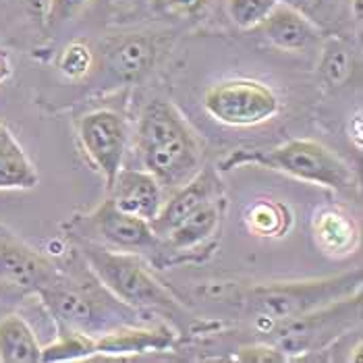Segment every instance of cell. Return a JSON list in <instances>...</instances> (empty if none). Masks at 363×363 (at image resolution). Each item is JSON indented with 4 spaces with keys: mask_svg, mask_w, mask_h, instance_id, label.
Returning a JSON list of instances; mask_svg holds the SVG:
<instances>
[{
    "mask_svg": "<svg viewBox=\"0 0 363 363\" xmlns=\"http://www.w3.org/2000/svg\"><path fill=\"white\" fill-rule=\"evenodd\" d=\"M38 185V170L26 150L0 118V191L33 189Z\"/></svg>",
    "mask_w": 363,
    "mask_h": 363,
    "instance_id": "ac0fdd59",
    "label": "cell"
},
{
    "mask_svg": "<svg viewBox=\"0 0 363 363\" xmlns=\"http://www.w3.org/2000/svg\"><path fill=\"white\" fill-rule=\"evenodd\" d=\"M69 243L82 253L85 264L112 295L125 306L140 311L145 320L150 315L170 320L179 335H194L196 322L179 303L174 293L152 274V266L140 255L112 252L98 243L67 237Z\"/></svg>",
    "mask_w": 363,
    "mask_h": 363,
    "instance_id": "3957f363",
    "label": "cell"
},
{
    "mask_svg": "<svg viewBox=\"0 0 363 363\" xmlns=\"http://www.w3.org/2000/svg\"><path fill=\"white\" fill-rule=\"evenodd\" d=\"M87 0H48L46 11H44V23L48 28H56L69 19H73Z\"/></svg>",
    "mask_w": 363,
    "mask_h": 363,
    "instance_id": "484cf974",
    "label": "cell"
},
{
    "mask_svg": "<svg viewBox=\"0 0 363 363\" xmlns=\"http://www.w3.org/2000/svg\"><path fill=\"white\" fill-rule=\"evenodd\" d=\"M0 303H2V297H0Z\"/></svg>",
    "mask_w": 363,
    "mask_h": 363,
    "instance_id": "1f68e13d",
    "label": "cell"
},
{
    "mask_svg": "<svg viewBox=\"0 0 363 363\" xmlns=\"http://www.w3.org/2000/svg\"><path fill=\"white\" fill-rule=\"evenodd\" d=\"M257 29L272 46H277L280 50H289V52L306 50L315 42H320V35H322L315 21H311L308 15L282 2H279L270 11V15L262 21V26Z\"/></svg>",
    "mask_w": 363,
    "mask_h": 363,
    "instance_id": "9a60e30c",
    "label": "cell"
},
{
    "mask_svg": "<svg viewBox=\"0 0 363 363\" xmlns=\"http://www.w3.org/2000/svg\"><path fill=\"white\" fill-rule=\"evenodd\" d=\"M40 301L55 320L58 333H79L96 338L118 326L141 324L140 311L118 301L94 277L82 253L69 243V253L58 259L56 277L40 293Z\"/></svg>",
    "mask_w": 363,
    "mask_h": 363,
    "instance_id": "6da1fadb",
    "label": "cell"
},
{
    "mask_svg": "<svg viewBox=\"0 0 363 363\" xmlns=\"http://www.w3.org/2000/svg\"><path fill=\"white\" fill-rule=\"evenodd\" d=\"M313 239L328 257H347L359 247V228L338 208H324L313 216Z\"/></svg>",
    "mask_w": 363,
    "mask_h": 363,
    "instance_id": "e0dca14e",
    "label": "cell"
},
{
    "mask_svg": "<svg viewBox=\"0 0 363 363\" xmlns=\"http://www.w3.org/2000/svg\"><path fill=\"white\" fill-rule=\"evenodd\" d=\"M279 2L291 6V9H297L299 13L308 15L309 19L313 21V17L318 15V11H320V6H322L324 0H279Z\"/></svg>",
    "mask_w": 363,
    "mask_h": 363,
    "instance_id": "f1b7e54d",
    "label": "cell"
},
{
    "mask_svg": "<svg viewBox=\"0 0 363 363\" xmlns=\"http://www.w3.org/2000/svg\"><path fill=\"white\" fill-rule=\"evenodd\" d=\"M279 0H224L228 19L241 29H257Z\"/></svg>",
    "mask_w": 363,
    "mask_h": 363,
    "instance_id": "cb8c5ba5",
    "label": "cell"
},
{
    "mask_svg": "<svg viewBox=\"0 0 363 363\" xmlns=\"http://www.w3.org/2000/svg\"><path fill=\"white\" fill-rule=\"evenodd\" d=\"M77 140L87 162L102 174L106 191H111L118 170L123 168L129 143L127 121L111 108L87 112L77 121Z\"/></svg>",
    "mask_w": 363,
    "mask_h": 363,
    "instance_id": "30bf717a",
    "label": "cell"
},
{
    "mask_svg": "<svg viewBox=\"0 0 363 363\" xmlns=\"http://www.w3.org/2000/svg\"><path fill=\"white\" fill-rule=\"evenodd\" d=\"M359 318L362 291L282 322L264 336L262 342L277 347L286 359H297L306 353H318L333 345L338 336L347 335L353 328V324L359 322Z\"/></svg>",
    "mask_w": 363,
    "mask_h": 363,
    "instance_id": "52a82bcc",
    "label": "cell"
},
{
    "mask_svg": "<svg viewBox=\"0 0 363 363\" xmlns=\"http://www.w3.org/2000/svg\"><path fill=\"white\" fill-rule=\"evenodd\" d=\"M353 52L338 40H328L322 48L320 71L324 79L333 85L347 84L353 75Z\"/></svg>",
    "mask_w": 363,
    "mask_h": 363,
    "instance_id": "7402d4cb",
    "label": "cell"
},
{
    "mask_svg": "<svg viewBox=\"0 0 363 363\" xmlns=\"http://www.w3.org/2000/svg\"><path fill=\"white\" fill-rule=\"evenodd\" d=\"M179 342V333L170 324H156L143 328L140 324L118 326L111 333L94 338V355H141V353H164L174 349Z\"/></svg>",
    "mask_w": 363,
    "mask_h": 363,
    "instance_id": "4fadbf2b",
    "label": "cell"
},
{
    "mask_svg": "<svg viewBox=\"0 0 363 363\" xmlns=\"http://www.w3.org/2000/svg\"><path fill=\"white\" fill-rule=\"evenodd\" d=\"M223 196L224 185L218 168H201L194 179H189L183 187L172 191V196L162 203L160 212L156 214L150 226L156 233V237L164 239L177 224L183 223L197 208Z\"/></svg>",
    "mask_w": 363,
    "mask_h": 363,
    "instance_id": "7c38bea8",
    "label": "cell"
},
{
    "mask_svg": "<svg viewBox=\"0 0 363 363\" xmlns=\"http://www.w3.org/2000/svg\"><path fill=\"white\" fill-rule=\"evenodd\" d=\"M108 199L121 212L152 223L164 203V191L147 170L123 167L112 183Z\"/></svg>",
    "mask_w": 363,
    "mask_h": 363,
    "instance_id": "5bb4252c",
    "label": "cell"
},
{
    "mask_svg": "<svg viewBox=\"0 0 363 363\" xmlns=\"http://www.w3.org/2000/svg\"><path fill=\"white\" fill-rule=\"evenodd\" d=\"M106 67L118 82L138 84L156 60V42L147 35L133 33L114 38L104 48Z\"/></svg>",
    "mask_w": 363,
    "mask_h": 363,
    "instance_id": "2e32d148",
    "label": "cell"
},
{
    "mask_svg": "<svg viewBox=\"0 0 363 363\" xmlns=\"http://www.w3.org/2000/svg\"><path fill=\"white\" fill-rule=\"evenodd\" d=\"M362 280V268H353L311 280L237 282L228 303L239 308L241 318L250 324L255 338L262 340L286 320L359 293Z\"/></svg>",
    "mask_w": 363,
    "mask_h": 363,
    "instance_id": "7a4b0ae2",
    "label": "cell"
},
{
    "mask_svg": "<svg viewBox=\"0 0 363 363\" xmlns=\"http://www.w3.org/2000/svg\"><path fill=\"white\" fill-rule=\"evenodd\" d=\"M206 0H154V6L172 17H187L191 13H196L197 9L203 4Z\"/></svg>",
    "mask_w": 363,
    "mask_h": 363,
    "instance_id": "83f0119b",
    "label": "cell"
},
{
    "mask_svg": "<svg viewBox=\"0 0 363 363\" xmlns=\"http://www.w3.org/2000/svg\"><path fill=\"white\" fill-rule=\"evenodd\" d=\"M58 259L33 250L13 230L0 224V297L17 301L35 295L55 279Z\"/></svg>",
    "mask_w": 363,
    "mask_h": 363,
    "instance_id": "9c48e42d",
    "label": "cell"
},
{
    "mask_svg": "<svg viewBox=\"0 0 363 363\" xmlns=\"http://www.w3.org/2000/svg\"><path fill=\"white\" fill-rule=\"evenodd\" d=\"M203 111L226 127H257L272 121L280 111L272 87L255 79H226L203 94Z\"/></svg>",
    "mask_w": 363,
    "mask_h": 363,
    "instance_id": "ba28073f",
    "label": "cell"
},
{
    "mask_svg": "<svg viewBox=\"0 0 363 363\" xmlns=\"http://www.w3.org/2000/svg\"><path fill=\"white\" fill-rule=\"evenodd\" d=\"M135 154L140 168L162 187L174 191L201 170V143L189 123L168 100H150L140 112L135 129Z\"/></svg>",
    "mask_w": 363,
    "mask_h": 363,
    "instance_id": "277c9868",
    "label": "cell"
},
{
    "mask_svg": "<svg viewBox=\"0 0 363 363\" xmlns=\"http://www.w3.org/2000/svg\"><path fill=\"white\" fill-rule=\"evenodd\" d=\"M44 0H0V13L6 17V21L28 19L35 23H44Z\"/></svg>",
    "mask_w": 363,
    "mask_h": 363,
    "instance_id": "d4e9b609",
    "label": "cell"
},
{
    "mask_svg": "<svg viewBox=\"0 0 363 363\" xmlns=\"http://www.w3.org/2000/svg\"><path fill=\"white\" fill-rule=\"evenodd\" d=\"M245 224L257 237H282L291 228V212L277 199H257L245 212Z\"/></svg>",
    "mask_w": 363,
    "mask_h": 363,
    "instance_id": "ffe728a7",
    "label": "cell"
},
{
    "mask_svg": "<svg viewBox=\"0 0 363 363\" xmlns=\"http://www.w3.org/2000/svg\"><path fill=\"white\" fill-rule=\"evenodd\" d=\"M94 65H96V58H94L91 48L79 40L67 44L56 58V69L60 71V75H65L71 82H79L87 77Z\"/></svg>",
    "mask_w": 363,
    "mask_h": 363,
    "instance_id": "603a6c76",
    "label": "cell"
},
{
    "mask_svg": "<svg viewBox=\"0 0 363 363\" xmlns=\"http://www.w3.org/2000/svg\"><path fill=\"white\" fill-rule=\"evenodd\" d=\"M237 362H286V357L280 353L277 347L257 340L255 345H245L235 355Z\"/></svg>",
    "mask_w": 363,
    "mask_h": 363,
    "instance_id": "4316f807",
    "label": "cell"
},
{
    "mask_svg": "<svg viewBox=\"0 0 363 363\" xmlns=\"http://www.w3.org/2000/svg\"><path fill=\"white\" fill-rule=\"evenodd\" d=\"M349 138L355 143L357 150H362V141H363V129H362V111L355 112V116L351 118V125H349Z\"/></svg>",
    "mask_w": 363,
    "mask_h": 363,
    "instance_id": "f546056e",
    "label": "cell"
},
{
    "mask_svg": "<svg viewBox=\"0 0 363 363\" xmlns=\"http://www.w3.org/2000/svg\"><path fill=\"white\" fill-rule=\"evenodd\" d=\"M91 355H94V338L79 333H58L52 345L42 347L40 362H77V359H89Z\"/></svg>",
    "mask_w": 363,
    "mask_h": 363,
    "instance_id": "44dd1931",
    "label": "cell"
},
{
    "mask_svg": "<svg viewBox=\"0 0 363 363\" xmlns=\"http://www.w3.org/2000/svg\"><path fill=\"white\" fill-rule=\"evenodd\" d=\"M62 230L65 237L85 239L112 252L140 255L156 270L172 268L168 247L160 237H156L150 223L121 212L108 197L91 212L75 214L69 223L62 224Z\"/></svg>",
    "mask_w": 363,
    "mask_h": 363,
    "instance_id": "8992f818",
    "label": "cell"
},
{
    "mask_svg": "<svg viewBox=\"0 0 363 363\" xmlns=\"http://www.w3.org/2000/svg\"><path fill=\"white\" fill-rule=\"evenodd\" d=\"M224 216H226V197L223 196L203 203L183 223L177 224L162 239L170 253L172 268L208 262L220 243Z\"/></svg>",
    "mask_w": 363,
    "mask_h": 363,
    "instance_id": "8fae6325",
    "label": "cell"
},
{
    "mask_svg": "<svg viewBox=\"0 0 363 363\" xmlns=\"http://www.w3.org/2000/svg\"><path fill=\"white\" fill-rule=\"evenodd\" d=\"M42 347L38 336L19 313H6L0 318V362L38 363Z\"/></svg>",
    "mask_w": 363,
    "mask_h": 363,
    "instance_id": "d6986e66",
    "label": "cell"
},
{
    "mask_svg": "<svg viewBox=\"0 0 363 363\" xmlns=\"http://www.w3.org/2000/svg\"><path fill=\"white\" fill-rule=\"evenodd\" d=\"M351 15L357 23H362L363 19V0H351Z\"/></svg>",
    "mask_w": 363,
    "mask_h": 363,
    "instance_id": "4dcf8cb0",
    "label": "cell"
},
{
    "mask_svg": "<svg viewBox=\"0 0 363 363\" xmlns=\"http://www.w3.org/2000/svg\"><path fill=\"white\" fill-rule=\"evenodd\" d=\"M250 164L284 172L293 179L340 194H351L357 187V179L351 167L326 145L311 140L284 141L270 150H235L220 162L218 170L226 172Z\"/></svg>",
    "mask_w": 363,
    "mask_h": 363,
    "instance_id": "5b68a950",
    "label": "cell"
}]
</instances>
